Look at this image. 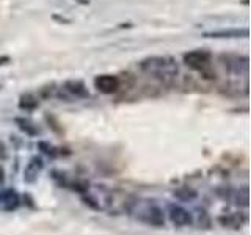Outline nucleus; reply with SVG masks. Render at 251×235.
I'll return each mask as SVG.
<instances>
[{
  "instance_id": "39448f33",
  "label": "nucleus",
  "mask_w": 251,
  "mask_h": 235,
  "mask_svg": "<svg viewBox=\"0 0 251 235\" xmlns=\"http://www.w3.org/2000/svg\"><path fill=\"white\" fill-rule=\"evenodd\" d=\"M209 60H210V53L206 50H193L184 55V61L195 69L204 68L209 63Z\"/></svg>"
},
{
  "instance_id": "7ed1b4c3",
  "label": "nucleus",
  "mask_w": 251,
  "mask_h": 235,
  "mask_svg": "<svg viewBox=\"0 0 251 235\" xmlns=\"http://www.w3.org/2000/svg\"><path fill=\"white\" fill-rule=\"evenodd\" d=\"M167 213H168L170 221L176 227H188L193 223L192 213L185 207L179 206V204H170Z\"/></svg>"
},
{
  "instance_id": "1a4fd4ad",
  "label": "nucleus",
  "mask_w": 251,
  "mask_h": 235,
  "mask_svg": "<svg viewBox=\"0 0 251 235\" xmlns=\"http://www.w3.org/2000/svg\"><path fill=\"white\" fill-rule=\"evenodd\" d=\"M2 180H3V169L0 168V182H2Z\"/></svg>"
},
{
  "instance_id": "423d86ee",
  "label": "nucleus",
  "mask_w": 251,
  "mask_h": 235,
  "mask_svg": "<svg viewBox=\"0 0 251 235\" xmlns=\"http://www.w3.org/2000/svg\"><path fill=\"white\" fill-rule=\"evenodd\" d=\"M175 196L179 199V201H193L196 198V191L192 190V188H187V187H182V188H177L175 190Z\"/></svg>"
},
{
  "instance_id": "20e7f679",
  "label": "nucleus",
  "mask_w": 251,
  "mask_h": 235,
  "mask_svg": "<svg viewBox=\"0 0 251 235\" xmlns=\"http://www.w3.org/2000/svg\"><path fill=\"white\" fill-rule=\"evenodd\" d=\"M94 86L98 88V91L104 93V94H110L120 88V80H118V77H115V75L105 74V75H99L94 78Z\"/></svg>"
},
{
  "instance_id": "f03ea898",
  "label": "nucleus",
  "mask_w": 251,
  "mask_h": 235,
  "mask_svg": "<svg viewBox=\"0 0 251 235\" xmlns=\"http://www.w3.org/2000/svg\"><path fill=\"white\" fill-rule=\"evenodd\" d=\"M141 69L148 70L149 74H154L157 77L168 78L177 74V66L176 63L168 57H154L148 58L141 63Z\"/></svg>"
},
{
  "instance_id": "0eeeda50",
  "label": "nucleus",
  "mask_w": 251,
  "mask_h": 235,
  "mask_svg": "<svg viewBox=\"0 0 251 235\" xmlns=\"http://www.w3.org/2000/svg\"><path fill=\"white\" fill-rule=\"evenodd\" d=\"M220 223H222L225 227H234V229H237V227L242 226V219L237 216V215H227V216H220L218 219Z\"/></svg>"
},
{
  "instance_id": "6e6552de",
  "label": "nucleus",
  "mask_w": 251,
  "mask_h": 235,
  "mask_svg": "<svg viewBox=\"0 0 251 235\" xmlns=\"http://www.w3.org/2000/svg\"><path fill=\"white\" fill-rule=\"evenodd\" d=\"M3 154H5V146L0 143V155H3Z\"/></svg>"
},
{
  "instance_id": "f257e3e1",
  "label": "nucleus",
  "mask_w": 251,
  "mask_h": 235,
  "mask_svg": "<svg viewBox=\"0 0 251 235\" xmlns=\"http://www.w3.org/2000/svg\"><path fill=\"white\" fill-rule=\"evenodd\" d=\"M129 212L143 224L152 227L165 226V210L155 201H132Z\"/></svg>"
}]
</instances>
